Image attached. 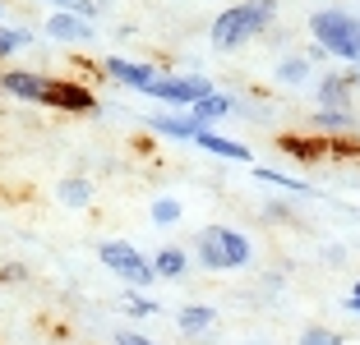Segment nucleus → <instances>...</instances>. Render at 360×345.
<instances>
[{"label":"nucleus","instance_id":"obj_1","mask_svg":"<svg viewBox=\"0 0 360 345\" xmlns=\"http://www.w3.org/2000/svg\"><path fill=\"white\" fill-rule=\"evenodd\" d=\"M273 19H277V0H240V5H231V10H222L212 19L208 42L217 51H236V46L255 42L259 32L273 28Z\"/></svg>","mask_w":360,"mask_h":345},{"label":"nucleus","instance_id":"obj_2","mask_svg":"<svg viewBox=\"0 0 360 345\" xmlns=\"http://www.w3.org/2000/svg\"><path fill=\"white\" fill-rule=\"evenodd\" d=\"M309 37L323 55L333 60H347V65H360V19L347 10H319L309 14Z\"/></svg>","mask_w":360,"mask_h":345},{"label":"nucleus","instance_id":"obj_3","mask_svg":"<svg viewBox=\"0 0 360 345\" xmlns=\"http://www.w3.org/2000/svg\"><path fill=\"white\" fill-rule=\"evenodd\" d=\"M194 253H199V262L208 272H236V267H250L255 244H250V235H240L231 226H208V230H199Z\"/></svg>","mask_w":360,"mask_h":345},{"label":"nucleus","instance_id":"obj_4","mask_svg":"<svg viewBox=\"0 0 360 345\" xmlns=\"http://www.w3.org/2000/svg\"><path fill=\"white\" fill-rule=\"evenodd\" d=\"M97 258H102V267L111 276H120L129 290H143V285L158 281V276H153V262L143 258L129 240H102L97 244Z\"/></svg>","mask_w":360,"mask_h":345},{"label":"nucleus","instance_id":"obj_5","mask_svg":"<svg viewBox=\"0 0 360 345\" xmlns=\"http://www.w3.org/2000/svg\"><path fill=\"white\" fill-rule=\"evenodd\" d=\"M208 93H217V88H212L208 79H199V74H162L143 97L162 102L167 111H190V106L199 102V97H208Z\"/></svg>","mask_w":360,"mask_h":345},{"label":"nucleus","instance_id":"obj_6","mask_svg":"<svg viewBox=\"0 0 360 345\" xmlns=\"http://www.w3.org/2000/svg\"><path fill=\"white\" fill-rule=\"evenodd\" d=\"M102 74L111 79V83L129 88V93H148V88L162 79V69H153L148 60H125V55H102Z\"/></svg>","mask_w":360,"mask_h":345},{"label":"nucleus","instance_id":"obj_7","mask_svg":"<svg viewBox=\"0 0 360 345\" xmlns=\"http://www.w3.org/2000/svg\"><path fill=\"white\" fill-rule=\"evenodd\" d=\"M42 106H56V111H97V93L84 83H70V79H46V97Z\"/></svg>","mask_w":360,"mask_h":345},{"label":"nucleus","instance_id":"obj_8","mask_svg":"<svg viewBox=\"0 0 360 345\" xmlns=\"http://www.w3.org/2000/svg\"><path fill=\"white\" fill-rule=\"evenodd\" d=\"M0 93L14 97V102L42 106V97H46V74H32V69H5V74H0Z\"/></svg>","mask_w":360,"mask_h":345},{"label":"nucleus","instance_id":"obj_9","mask_svg":"<svg viewBox=\"0 0 360 345\" xmlns=\"http://www.w3.org/2000/svg\"><path fill=\"white\" fill-rule=\"evenodd\" d=\"M231 111H236V97L231 93H208V97H199V102H194L185 115H190L199 129H212V125H222Z\"/></svg>","mask_w":360,"mask_h":345},{"label":"nucleus","instance_id":"obj_10","mask_svg":"<svg viewBox=\"0 0 360 345\" xmlns=\"http://www.w3.org/2000/svg\"><path fill=\"white\" fill-rule=\"evenodd\" d=\"M148 129H153V134H162V138H176V143H194V138H199V125H194L185 111H158V115H148Z\"/></svg>","mask_w":360,"mask_h":345},{"label":"nucleus","instance_id":"obj_11","mask_svg":"<svg viewBox=\"0 0 360 345\" xmlns=\"http://www.w3.org/2000/svg\"><path fill=\"white\" fill-rule=\"evenodd\" d=\"M314 97H319V111H351L347 74H323V79L314 83Z\"/></svg>","mask_w":360,"mask_h":345},{"label":"nucleus","instance_id":"obj_12","mask_svg":"<svg viewBox=\"0 0 360 345\" xmlns=\"http://www.w3.org/2000/svg\"><path fill=\"white\" fill-rule=\"evenodd\" d=\"M46 37L51 42H93L97 32L88 19H75V14H51L46 19Z\"/></svg>","mask_w":360,"mask_h":345},{"label":"nucleus","instance_id":"obj_13","mask_svg":"<svg viewBox=\"0 0 360 345\" xmlns=\"http://www.w3.org/2000/svg\"><path fill=\"white\" fill-rule=\"evenodd\" d=\"M148 262H153V276H158V281H180V276L190 272V253L176 249V244H162Z\"/></svg>","mask_w":360,"mask_h":345},{"label":"nucleus","instance_id":"obj_14","mask_svg":"<svg viewBox=\"0 0 360 345\" xmlns=\"http://www.w3.org/2000/svg\"><path fill=\"white\" fill-rule=\"evenodd\" d=\"M194 147H203V152H212V157H226V161H250V147L236 143V138H222L217 129H199Z\"/></svg>","mask_w":360,"mask_h":345},{"label":"nucleus","instance_id":"obj_15","mask_svg":"<svg viewBox=\"0 0 360 345\" xmlns=\"http://www.w3.org/2000/svg\"><path fill=\"white\" fill-rule=\"evenodd\" d=\"M212 323H217V309L212 304H185L176 313V327L185 336H203V332H212Z\"/></svg>","mask_w":360,"mask_h":345},{"label":"nucleus","instance_id":"obj_16","mask_svg":"<svg viewBox=\"0 0 360 345\" xmlns=\"http://www.w3.org/2000/svg\"><path fill=\"white\" fill-rule=\"evenodd\" d=\"M255 180L259 184H273V189H286V194H314V184L309 180H296V175H286V170H273V166H255Z\"/></svg>","mask_w":360,"mask_h":345},{"label":"nucleus","instance_id":"obj_17","mask_svg":"<svg viewBox=\"0 0 360 345\" xmlns=\"http://www.w3.org/2000/svg\"><path fill=\"white\" fill-rule=\"evenodd\" d=\"M60 203L65 208H88L93 203V180H84V175L60 180Z\"/></svg>","mask_w":360,"mask_h":345},{"label":"nucleus","instance_id":"obj_18","mask_svg":"<svg viewBox=\"0 0 360 345\" xmlns=\"http://www.w3.org/2000/svg\"><path fill=\"white\" fill-rule=\"evenodd\" d=\"M273 79H277L282 88H296V83H305V79H309V60H305V55H286V60H277Z\"/></svg>","mask_w":360,"mask_h":345},{"label":"nucleus","instance_id":"obj_19","mask_svg":"<svg viewBox=\"0 0 360 345\" xmlns=\"http://www.w3.org/2000/svg\"><path fill=\"white\" fill-rule=\"evenodd\" d=\"M314 129L319 134H351L356 129V115L351 111H314Z\"/></svg>","mask_w":360,"mask_h":345},{"label":"nucleus","instance_id":"obj_20","mask_svg":"<svg viewBox=\"0 0 360 345\" xmlns=\"http://www.w3.org/2000/svg\"><path fill=\"white\" fill-rule=\"evenodd\" d=\"M23 46H32V32L28 28H14V23H0V60L19 55Z\"/></svg>","mask_w":360,"mask_h":345},{"label":"nucleus","instance_id":"obj_21","mask_svg":"<svg viewBox=\"0 0 360 345\" xmlns=\"http://www.w3.org/2000/svg\"><path fill=\"white\" fill-rule=\"evenodd\" d=\"M148 217H153V226H176L180 221V203L171 198V194H162V198H153Z\"/></svg>","mask_w":360,"mask_h":345},{"label":"nucleus","instance_id":"obj_22","mask_svg":"<svg viewBox=\"0 0 360 345\" xmlns=\"http://www.w3.org/2000/svg\"><path fill=\"white\" fill-rule=\"evenodd\" d=\"M42 5H51L56 14H75V19H88V23H93V14H97V0H42Z\"/></svg>","mask_w":360,"mask_h":345},{"label":"nucleus","instance_id":"obj_23","mask_svg":"<svg viewBox=\"0 0 360 345\" xmlns=\"http://www.w3.org/2000/svg\"><path fill=\"white\" fill-rule=\"evenodd\" d=\"M300 345H347V341H342L333 327H305V332H300Z\"/></svg>","mask_w":360,"mask_h":345},{"label":"nucleus","instance_id":"obj_24","mask_svg":"<svg viewBox=\"0 0 360 345\" xmlns=\"http://www.w3.org/2000/svg\"><path fill=\"white\" fill-rule=\"evenodd\" d=\"M125 313H134V318H153V313H162V309H158V304L148 299V295L129 290V295H125Z\"/></svg>","mask_w":360,"mask_h":345},{"label":"nucleus","instance_id":"obj_25","mask_svg":"<svg viewBox=\"0 0 360 345\" xmlns=\"http://www.w3.org/2000/svg\"><path fill=\"white\" fill-rule=\"evenodd\" d=\"M116 345H162L153 336H139V332H116Z\"/></svg>","mask_w":360,"mask_h":345},{"label":"nucleus","instance_id":"obj_26","mask_svg":"<svg viewBox=\"0 0 360 345\" xmlns=\"http://www.w3.org/2000/svg\"><path fill=\"white\" fill-rule=\"evenodd\" d=\"M347 313L360 318V276H356V285H351V295H347Z\"/></svg>","mask_w":360,"mask_h":345},{"label":"nucleus","instance_id":"obj_27","mask_svg":"<svg viewBox=\"0 0 360 345\" xmlns=\"http://www.w3.org/2000/svg\"><path fill=\"white\" fill-rule=\"evenodd\" d=\"M347 83H351V93H360V65H351V69H347Z\"/></svg>","mask_w":360,"mask_h":345},{"label":"nucleus","instance_id":"obj_28","mask_svg":"<svg viewBox=\"0 0 360 345\" xmlns=\"http://www.w3.org/2000/svg\"><path fill=\"white\" fill-rule=\"evenodd\" d=\"M0 19H5V5H0Z\"/></svg>","mask_w":360,"mask_h":345},{"label":"nucleus","instance_id":"obj_29","mask_svg":"<svg viewBox=\"0 0 360 345\" xmlns=\"http://www.w3.org/2000/svg\"><path fill=\"white\" fill-rule=\"evenodd\" d=\"M356 46H360V42H356Z\"/></svg>","mask_w":360,"mask_h":345}]
</instances>
